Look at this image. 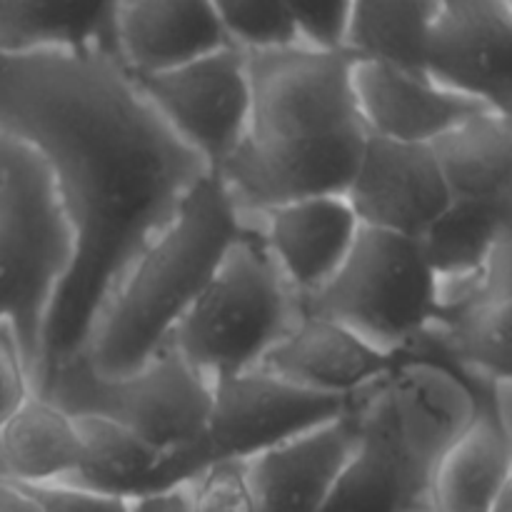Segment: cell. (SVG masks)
I'll list each match as a JSON object with an SVG mask.
<instances>
[{
	"instance_id": "obj_1",
	"label": "cell",
	"mask_w": 512,
	"mask_h": 512,
	"mask_svg": "<svg viewBox=\"0 0 512 512\" xmlns=\"http://www.w3.org/2000/svg\"><path fill=\"white\" fill-rule=\"evenodd\" d=\"M0 135L43 160L73 233L45 315L35 395L55 365L83 355L125 270L208 168L110 48L0 53Z\"/></svg>"
},
{
	"instance_id": "obj_2",
	"label": "cell",
	"mask_w": 512,
	"mask_h": 512,
	"mask_svg": "<svg viewBox=\"0 0 512 512\" xmlns=\"http://www.w3.org/2000/svg\"><path fill=\"white\" fill-rule=\"evenodd\" d=\"M248 125L218 170L240 215L318 195H345L368 130L353 95V58L285 48L245 53Z\"/></svg>"
},
{
	"instance_id": "obj_3",
	"label": "cell",
	"mask_w": 512,
	"mask_h": 512,
	"mask_svg": "<svg viewBox=\"0 0 512 512\" xmlns=\"http://www.w3.org/2000/svg\"><path fill=\"white\" fill-rule=\"evenodd\" d=\"M240 230L243 215L225 185L218 175H203L105 303L80 355L88 368L100 378L143 368L168 343Z\"/></svg>"
},
{
	"instance_id": "obj_4",
	"label": "cell",
	"mask_w": 512,
	"mask_h": 512,
	"mask_svg": "<svg viewBox=\"0 0 512 512\" xmlns=\"http://www.w3.org/2000/svg\"><path fill=\"white\" fill-rule=\"evenodd\" d=\"M300 315L298 295L243 220L238 240L175 325L170 343L200 378L215 383L258 368Z\"/></svg>"
},
{
	"instance_id": "obj_5",
	"label": "cell",
	"mask_w": 512,
	"mask_h": 512,
	"mask_svg": "<svg viewBox=\"0 0 512 512\" xmlns=\"http://www.w3.org/2000/svg\"><path fill=\"white\" fill-rule=\"evenodd\" d=\"M0 160L8 175L0 198V320L13 323L33 383L45 315L70 265L73 233L43 160L3 135Z\"/></svg>"
},
{
	"instance_id": "obj_6",
	"label": "cell",
	"mask_w": 512,
	"mask_h": 512,
	"mask_svg": "<svg viewBox=\"0 0 512 512\" xmlns=\"http://www.w3.org/2000/svg\"><path fill=\"white\" fill-rule=\"evenodd\" d=\"M385 353L405 355L438 318V280L418 240L363 228L325 288L300 300Z\"/></svg>"
},
{
	"instance_id": "obj_7",
	"label": "cell",
	"mask_w": 512,
	"mask_h": 512,
	"mask_svg": "<svg viewBox=\"0 0 512 512\" xmlns=\"http://www.w3.org/2000/svg\"><path fill=\"white\" fill-rule=\"evenodd\" d=\"M35 395L73 418H105L123 425L163 455L188 448L203 435L210 413V383L200 378L173 343L123 378H100L83 358L55 365Z\"/></svg>"
},
{
	"instance_id": "obj_8",
	"label": "cell",
	"mask_w": 512,
	"mask_h": 512,
	"mask_svg": "<svg viewBox=\"0 0 512 512\" xmlns=\"http://www.w3.org/2000/svg\"><path fill=\"white\" fill-rule=\"evenodd\" d=\"M358 398L308 393L260 370L215 380L210 383V413L203 435L188 448L163 455L158 490L170 495L188 488L210 465L255 458L305 430L340 418Z\"/></svg>"
},
{
	"instance_id": "obj_9",
	"label": "cell",
	"mask_w": 512,
	"mask_h": 512,
	"mask_svg": "<svg viewBox=\"0 0 512 512\" xmlns=\"http://www.w3.org/2000/svg\"><path fill=\"white\" fill-rule=\"evenodd\" d=\"M133 80L168 128L203 160L208 173H218L235 153L248 125L250 80L245 53L228 45L183 68Z\"/></svg>"
},
{
	"instance_id": "obj_10",
	"label": "cell",
	"mask_w": 512,
	"mask_h": 512,
	"mask_svg": "<svg viewBox=\"0 0 512 512\" xmlns=\"http://www.w3.org/2000/svg\"><path fill=\"white\" fill-rule=\"evenodd\" d=\"M425 75L448 93L512 115L510 0H438Z\"/></svg>"
},
{
	"instance_id": "obj_11",
	"label": "cell",
	"mask_w": 512,
	"mask_h": 512,
	"mask_svg": "<svg viewBox=\"0 0 512 512\" xmlns=\"http://www.w3.org/2000/svg\"><path fill=\"white\" fill-rule=\"evenodd\" d=\"M493 390H473L458 373L425 358H408L385 383L405 470L423 500L433 470L475 420L478 405Z\"/></svg>"
},
{
	"instance_id": "obj_12",
	"label": "cell",
	"mask_w": 512,
	"mask_h": 512,
	"mask_svg": "<svg viewBox=\"0 0 512 512\" xmlns=\"http://www.w3.org/2000/svg\"><path fill=\"white\" fill-rule=\"evenodd\" d=\"M363 228L418 240L453 200L430 145L368 135L343 195Z\"/></svg>"
},
{
	"instance_id": "obj_13",
	"label": "cell",
	"mask_w": 512,
	"mask_h": 512,
	"mask_svg": "<svg viewBox=\"0 0 512 512\" xmlns=\"http://www.w3.org/2000/svg\"><path fill=\"white\" fill-rule=\"evenodd\" d=\"M378 388L360 395L340 418L245 460L253 512H318L358 448L365 405Z\"/></svg>"
},
{
	"instance_id": "obj_14",
	"label": "cell",
	"mask_w": 512,
	"mask_h": 512,
	"mask_svg": "<svg viewBox=\"0 0 512 512\" xmlns=\"http://www.w3.org/2000/svg\"><path fill=\"white\" fill-rule=\"evenodd\" d=\"M405 355L373 343L320 315L303 313L255 370L328 398H358L383 385Z\"/></svg>"
},
{
	"instance_id": "obj_15",
	"label": "cell",
	"mask_w": 512,
	"mask_h": 512,
	"mask_svg": "<svg viewBox=\"0 0 512 512\" xmlns=\"http://www.w3.org/2000/svg\"><path fill=\"white\" fill-rule=\"evenodd\" d=\"M243 220L260 235L298 300L310 298L333 280L360 230L343 195L293 200L243 215Z\"/></svg>"
},
{
	"instance_id": "obj_16",
	"label": "cell",
	"mask_w": 512,
	"mask_h": 512,
	"mask_svg": "<svg viewBox=\"0 0 512 512\" xmlns=\"http://www.w3.org/2000/svg\"><path fill=\"white\" fill-rule=\"evenodd\" d=\"M115 55L133 78L183 68L228 48L215 3L133 0L113 8Z\"/></svg>"
},
{
	"instance_id": "obj_17",
	"label": "cell",
	"mask_w": 512,
	"mask_h": 512,
	"mask_svg": "<svg viewBox=\"0 0 512 512\" xmlns=\"http://www.w3.org/2000/svg\"><path fill=\"white\" fill-rule=\"evenodd\" d=\"M353 95L368 135L395 143L430 145L483 105L448 93L428 75L353 60Z\"/></svg>"
},
{
	"instance_id": "obj_18",
	"label": "cell",
	"mask_w": 512,
	"mask_h": 512,
	"mask_svg": "<svg viewBox=\"0 0 512 512\" xmlns=\"http://www.w3.org/2000/svg\"><path fill=\"white\" fill-rule=\"evenodd\" d=\"M493 393L495 385L433 470L425 512H493L512 488V428L495 413Z\"/></svg>"
},
{
	"instance_id": "obj_19",
	"label": "cell",
	"mask_w": 512,
	"mask_h": 512,
	"mask_svg": "<svg viewBox=\"0 0 512 512\" xmlns=\"http://www.w3.org/2000/svg\"><path fill=\"white\" fill-rule=\"evenodd\" d=\"M385 383L370 395L363 413V433H360L358 448L330 493L325 495L318 512L425 510V500L413 488L405 470Z\"/></svg>"
},
{
	"instance_id": "obj_20",
	"label": "cell",
	"mask_w": 512,
	"mask_h": 512,
	"mask_svg": "<svg viewBox=\"0 0 512 512\" xmlns=\"http://www.w3.org/2000/svg\"><path fill=\"white\" fill-rule=\"evenodd\" d=\"M512 238V198L453 200L418 238L438 280V305L473 290Z\"/></svg>"
},
{
	"instance_id": "obj_21",
	"label": "cell",
	"mask_w": 512,
	"mask_h": 512,
	"mask_svg": "<svg viewBox=\"0 0 512 512\" xmlns=\"http://www.w3.org/2000/svg\"><path fill=\"white\" fill-rule=\"evenodd\" d=\"M450 200L512 198V115L483 113L430 143Z\"/></svg>"
},
{
	"instance_id": "obj_22",
	"label": "cell",
	"mask_w": 512,
	"mask_h": 512,
	"mask_svg": "<svg viewBox=\"0 0 512 512\" xmlns=\"http://www.w3.org/2000/svg\"><path fill=\"white\" fill-rule=\"evenodd\" d=\"M80 465L75 418L30 395L0 428V480L15 485L65 483Z\"/></svg>"
},
{
	"instance_id": "obj_23",
	"label": "cell",
	"mask_w": 512,
	"mask_h": 512,
	"mask_svg": "<svg viewBox=\"0 0 512 512\" xmlns=\"http://www.w3.org/2000/svg\"><path fill=\"white\" fill-rule=\"evenodd\" d=\"M115 3L0 0V53L30 55L110 48Z\"/></svg>"
},
{
	"instance_id": "obj_24",
	"label": "cell",
	"mask_w": 512,
	"mask_h": 512,
	"mask_svg": "<svg viewBox=\"0 0 512 512\" xmlns=\"http://www.w3.org/2000/svg\"><path fill=\"white\" fill-rule=\"evenodd\" d=\"M73 418V415H70ZM80 435V465L63 485L138 503L160 498L155 488L163 453L105 418H75Z\"/></svg>"
},
{
	"instance_id": "obj_25",
	"label": "cell",
	"mask_w": 512,
	"mask_h": 512,
	"mask_svg": "<svg viewBox=\"0 0 512 512\" xmlns=\"http://www.w3.org/2000/svg\"><path fill=\"white\" fill-rule=\"evenodd\" d=\"M438 0H353L345 53L363 63L425 75V48Z\"/></svg>"
},
{
	"instance_id": "obj_26",
	"label": "cell",
	"mask_w": 512,
	"mask_h": 512,
	"mask_svg": "<svg viewBox=\"0 0 512 512\" xmlns=\"http://www.w3.org/2000/svg\"><path fill=\"white\" fill-rule=\"evenodd\" d=\"M215 10L225 38L240 53H270L300 45L293 10L283 0H223L215 3Z\"/></svg>"
},
{
	"instance_id": "obj_27",
	"label": "cell",
	"mask_w": 512,
	"mask_h": 512,
	"mask_svg": "<svg viewBox=\"0 0 512 512\" xmlns=\"http://www.w3.org/2000/svg\"><path fill=\"white\" fill-rule=\"evenodd\" d=\"M190 512H253L245 460L210 465L185 488Z\"/></svg>"
},
{
	"instance_id": "obj_28",
	"label": "cell",
	"mask_w": 512,
	"mask_h": 512,
	"mask_svg": "<svg viewBox=\"0 0 512 512\" xmlns=\"http://www.w3.org/2000/svg\"><path fill=\"white\" fill-rule=\"evenodd\" d=\"M350 8L353 0H313V3H290L300 48L313 53H345Z\"/></svg>"
},
{
	"instance_id": "obj_29",
	"label": "cell",
	"mask_w": 512,
	"mask_h": 512,
	"mask_svg": "<svg viewBox=\"0 0 512 512\" xmlns=\"http://www.w3.org/2000/svg\"><path fill=\"white\" fill-rule=\"evenodd\" d=\"M33 395L28 363L13 323L0 320V428Z\"/></svg>"
},
{
	"instance_id": "obj_30",
	"label": "cell",
	"mask_w": 512,
	"mask_h": 512,
	"mask_svg": "<svg viewBox=\"0 0 512 512\" xmlns=\"http://www.w3.org/2000/svg\"><path fill=\"white\" fill-rule=\"evenodd\" d=\"M30 495L40 512H133L130 500L90 493L73 485H20Z\"/></svg>"
},
{
	"instance_id": "obj_31",
	"label": "cell",
	"mask_w": 512,
	"mask_h": 512,
	"mask_svg": "<svg viewBox=\"0 0 512 512\" xmlns=\"http://www.w3.org/2000/svg\"><path fill=\"white\" fill-rule=\"evenodd\" d=\"M0 512H40L20 485L0 480Z\"/></svg>"
},
{
	"instance_id": "obj_32",
	"label": "cell",
	"mask_w": 512,
	"mask_h": 512,
	"mask_svg": "<svg viewBox=\"0 0 512 512\" xmlns=\"http://www.w3.org/2000/svg\"><path fill=\"white\" fill-rule=\"evenodd\" d=\"M163 512H190L188 498H185V490H175V493L165 495Z\"/></svg>"
},
{
	"instance_id": "obj_33",
	"label": "cell",
	"mask_w": 512,
	"mask_h": 512,
	"mask_svg": "<svg viewBox=\"0 0 512 512\" xmlns=\"http://www.w3.org/2000/svg\"><path fill=\"white\" fill-rule=\"evenodd\" d=\"M163 505H165V495L163 498H145L133 505V512H163Z\"/></svg>"
},
{
	"instance_id": "obj_34",
	"label": "cell",
	"mask_w": 512,
	"mask_h": 512,
	"mask_svg": "<svg viewBox=\"0 0 512 512\" xmlns=\"http://www.w3.org/2000/svg\"><path fill=\"white\" fill-rule=\"evenodd\" d=\"M493 512H512V488L498 500V503H495Z\"/></svg>"
},
{
	"instance_id": "obj_35",
	"label": "cell",
	"mask_w": 512,
	"mask_h": 512,
	"mask_svg": "<svg viewBox=\"0 0 512 512\" xmlns=\"http://www.w3.org/2000/svg\"><path fill=\"white\" fill-rule=\"evenodd\" d=\"M5 183V165H3V160H0V185Z\"/></svg>"
},
{
	"instance_id": "obj_36",
	"label": "cell",
	"mask_w": 512,
	"mask_h": 512,
	"mask_svg": "<svg viewBox=\"0 0 512 512\" xmlns=\"http://www.w3.org/2000/svg\"><path fill=\"white\" fill-rule=\"evenodd\" d=\"M5 180H8V175H5ZM3 193H5V183L0 185V198H3Z\"/></svg>"
}]
</instances>
